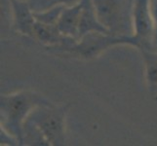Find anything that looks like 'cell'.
<instances>
[{
    "instance_id": "cell-1",
    "label": "cell",
    "mask_w": 157,
    "mask_h": 146,
    "mask_svg": "<svg viewBox=\"0 0 157 146\" xmlns=\"http://www.w3.org/2000/svg\"><path fill=\"white\" fill-rule=\"evenodd\" d=\"M33 122L49 142L63 144L64 141V112L58 108H40L36 111Z\"/></svg>"
},
{
    "instance_id": "cell-2",
    "label": "cell",
    "mask_w": 157,
    "mask_h": 146,
    "mask_svg": "<svg viewBox=\"0 0 157 146\" xmlns=\"http://www.w3.org/2000/svg\"><path fill=\"white\" fill-rule=\"evenodd\" d=\"M38 97L29 93H18L2 97V107L13 127L20 128L26 114L38 102Z\"/></svg>"
},
{
    "instance_id": "cell-3",
    "label": "cell",
    "mask_w": 157,
    "mask_h": 146,
    "mask_svg": "<svg viewBox=\"0 0 157 146\" xmlns=\"http://www.w3.org/2000/svg\"><path fill=\"white\" fill-rule=\"evenodd\" d=\"M135 11L137 35L142 39L147 38L150 34V18L147 10V0H139Z\"/></svg>"
},
{
    "instance_id": "cell-4",
    "label": "cell",
    "mask_w": 157,
    "mask_h": 146,
    "mask_svg": "<svg viewBox=\"0 0 157 146\" xmlns=\"http://www.w3.org/2000/svg\"><path fill=\"white\" fill-rule=\"evenodd\" d=\"M145 62H147V80L150 85L157 86V55L153 54H144Z\"/></svg>"
}]
</instances>
